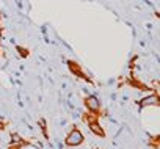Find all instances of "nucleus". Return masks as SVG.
I'll return each instance as SVG.
<instances>
[{
	"mask_svg": "<svg viewBox=\"0 0 160 149\" xmlns=\"http://www.w3.org/2000/svg\"><path fill=\"white\" fill-rule=\"evenodd\" d=\"M16 50H18L19 57H22V58H27V57L30 55V52H28L27 49H24L22 46H16Z\"/></svg>",
	"mask_w": 160,
	"mask_h": 149,
	"instance_id": "4",
	"label": "nucleus"
},
{
	"mask_svg": "<svg viewBox=\"0 0 160 149\" xmlns=\"http://www.w3.org/2000/svg\"><path fill=\"white\" fill-rule=\"evenodd\" d=\"M61 90H68V83H61Z\"/></svg>",
	"mask_w": 160,
	"mask_h": 149,
	"instance_id": "17",
	"label": "nucleus"
},
{
	"mask_svg": "<svg viewBox=\"0 0 160 149\" xmlns=\"http://www.w3.org/2000/svg\"><path fill=\"white\" fill-rule=\"evenodd\" d=\"M16 5H18V8H19V11L24 8V5H22V2H21V0H16Z\"/></svg>",
	"mask_w": 160,
	"mask_h": 149,
	"instance_id": "8",
	"label": "nucleus"
},
{
	"mask_svg": "<svg viewBox=\"0 0 160 149\" xmlns=\"http://www.w3.org/2000/svg\"><path fill=\"white\" fill-rule=\"evenodd\" d=\"M66 124H68V119H61V121H60V126H61V127H64Z\"/></svg>",
	"mask_w": 160,
	"mask_h": 149,
	"instance_id": "11",
	"label": "nucleus"
},
{
	"mask_svg": "<svg viewBox=\"0 0 160 149\" xmlns=\"http://www.w3.org/2000/svg\"><path fill=\"white\" fill-rule=\"evenodd\" d=\"M94 149H99V147H94Z\"/></svg>",
	"mask_w": 160,
	"mask_h": 149,
	"instance_id": "18",
	"label": "nucleus"
},
{
	"mask_svg": "<svg viewBox=\"0 0 160 149\" xmlns=\"http://www.w3.org/2000/svg\"><path fill=\"white\" fill-rule=\"evenodd\" d=\"M83 105H85V108L90 112V115H99V112H101V97H98V96H94L93 93L91 94H88L85 99H83Z\"/></svg>",
	"mask_w": 160,
	"mask_h": 149,
	"instance_id": "2",
	"label": "nucleus"
},
{
	"mask_svg": "<svg viewBox=\"0 0 160 149\" xmlns=\"http://www.w3.org/2000/svg\"><path fill=\"white\" fill-rule=\"evenodd\" d=\"M146 28H148V30H152V24L148 22V24H146Z\"/></svg>",
	"mask_w": 160,
	"mask_h": 149,
	"instance_id": "12",
	"label": "nucleus"
},
{
	"mask_svg": "<svg viewBox=\"0 0 160 149\" xmlns=\"http://www.w3.org/2000/svg\"><path fill=\"white\" fill-rule=\"evenodd\" d=\"M112 83H115V80H113V79H108V80H107V85H112Z\"/></svg>",
	"mask_w": 160,
	"mask_h": 149,
	"instance_id": "16",
	"label": "nucleus"
},
{
	"mask_svg": "<svg viewBox=\"0 0 160 149\" xmlns=\"http://www.w3.org/2000/svg\"><path fill=\"white\" fill-rule=\"evenodd\" d=\"M8 41H10L11 44H16V39H14V38H8Z\"/></svg>",
	"mask_w": 160,
	"mask_h": 149,
	"instance_id": "15",
	"label": "nucleus"
},
{
	"mask_svg": "<svg viewBox=\"0 0 160 149\" xmlns=\"http://www.w3.org/2000/svg\"><path fill=\"white\" fill-rule=\"evenodd\" d=\"M39 30H41V33H42V35H46V33H47V25H41V28H39Z\"/></svg>",
	"mask_w": 160,
	"mask_h": 149,
	"instance_id": "7",
	"label": "nucleus"
},
{
	"mask_svg": "<svg viewBox=\"0 0 160 149\" xmlns=\"http://www.w3.org/2000/svg\"><path fill=\"white\" fill-rule=\"evenodd\" d=\"M88 127H90V130L94 133V135H98V137H101V138H105V132H104V129H102V126L98 122V121H93V122H88Z\"/></svg>",
	"mask_w": 160,
	"mask_h": 149,
	"instance_id": "3",
	"label": "nucleus"
},
{
	"mask_svg": "<svg viewBox=\"0 0 160 149\" xmlns=\"http://www.w3.org/2000/svg\"><path fill=\"white\" fill-rule=\"evenodd\" d=\"M110 101H112V102L116 101V93H112V94H110Z\"/></svg>",
	"mask_w": 160,
	"mask_h": 149,
	"instance_id": "10",
	"label": "nucleus"
},
{
	"mask_svg": "<svg viewBox=\"0 0 160 149\" xmlns=\"http://www.w3.org/2000/svg\"><path fill=\"white\" fill-rule=\"evenodd\" d=\"M82 93H83V94H87V96H88V94H91L90 88H87V87H83V88H82Z\"/></svg>",
	"mask_w": 160,
	"mask_h": 149,
	"instance_id": "6",
	"label": "nucleus"
},
{
	"mask_svg": "<svg viewBox=\"0 0 160 149\" xmlns=\"http://www.w3.org/2000/svg\"><path fill=\"white\" fill-rule=\"evenodd\" d=\"M0 33H3V25H2V17H0Z\"/></svg>",
	"mask_w": 160,
	"mask_h": 149,
	"instance_id": "14",
	"label": "nucleus"
},
{
	"mask_svg": "<svg viewBox=\"0 0 160 149\" xmlns=\"http://www.w3.org/2000/svg\"><path fill=\"white\" fill-rule=\"evenodd\" d=\"M19 71H21V72H25V66L21 64V66H19Z\"/></svg>",
	"mask_w": 160,
	"mask_h": 149,
	"instance_id": "13",
	"label": "nucleus"
},
{
	"mask_svg": "<svg viewBox=\"0 0 160 149\" xmlns=\"http://www.w3.org/2000/svg\"><path fill=\"white\" fill-rule=\"evenodd\" d=\"M13 76H16V77H22V72H21V71H14V72H13Z\"/></svg>",
	"mask_w": 160,
	"mask_h": 149,
	"instance_id": "9",
	"label": "nucleus"
},
{
	"mask_svg": "<svg viewBox=\"0 0 160 149\" xmlns=\"http://www.w3.org/2000/svg\"><path fill=\"white\" fill-rule=\"evenodd\" d=\"M141 2H143V3H144V5H148V7H151V8H152V7H154V3H152V2H151V0H141Z\"/></svg>",
	"mask_w": 160,
	"mask_h": 149,
	"instance_id": "5",
	"label": "nucleus"
},
{
	"mask_svg": "<svg viewBox=\"0 0 160 149\" xmlns=\"http://www.w3.org/2000/svg\"><path fill=\"white\" fill-rule=\"evenodd\" d=\"M83 133L80 132L77 127H72L69 132H68V135H66V140H64V144L66 146H72V147H77V146H80L83 143Z\"/></svg>",
	"mask_w": 160,
	"mask_h": 149,
	"instance_id": "1",
	"label": "nucleus"
}]
</instances>
